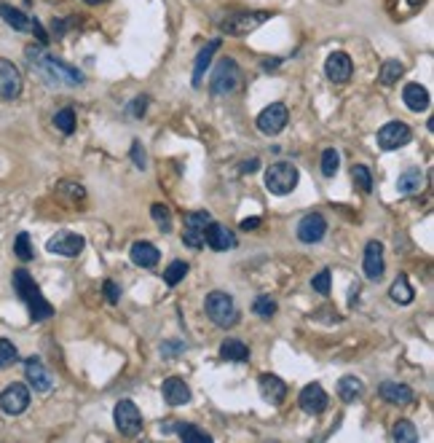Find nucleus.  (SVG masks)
<instances>
[{"instance_id":"obj_1","label":"nucleus","mask_w":434,"mask_h":443,"mask_svg":"<svg viewBox=\"0 0 434 443\" xmlns=\"http://www.w3.org/2000/svg\"><path fill=\"white\" fill-rule=\"evenodd\" d=\"M25 54H27L30 67L46 84H51V86H70V89L84 84L81 70H75L73 64H67L62 60H57V57H51V54H46L40 46H27Z\"/></svg>"},{"instance_id":"obj_2","label":"nucleus","mask_w":434,"mask_h":443,"mask_svg":"<svg viewBox=\"0 0 434 443\" xmlns=\"http://www.w3.org/2000/svg\"><path fill=\"white\" fill-rule=\"evenodd\" d=\"M14 290H16V296L22 298V304L27 307V312H30V317L35 322L54 317V307L43 298V293H40V287L35 285L30 272H25V269H16V272H14Z\"/></svg>"},{"instance_id":"obj_3","label":"nucleus","mask_w":434,"mask_h":443,"mask_svg":"<svg viewBox=\"0 0 434 443\" xmlns=\"http://www.w3.org/2000/svg\"><path fill=\"white\" fill-rule=\"evenodd\" d=\"M204 309L207 317L215 322L217 328H233L239 322V309H236V301L231 293L225 290H212L204 301Z\"/></svg>"},{"instance_id":"obj_4","label":"nucleus","mask_w":434,"mask_h":443,"mask_svg":"<svg viewBox=\"0 0 434 443\" xmlns=\"http://www.w3.org/2000/svg\"><path fill=\"white\" fill-rule=\"evenodd\" d=\"M239 86H242V70H239V64L233 62L231 57L220 60V64H217L215 73H212V81H209V92L215 97H228L233 95Z\"/></svg>"},{"instance_id":"obj_5","label":"nucleus","mask_w":434,"mask_h":443,"mask_svg":"<svg viewBox=\"0 0 434 443\" xmlns=\"http://www.w3.org/2000/svg\"><path fill=\"white\" fill-rule=\"evenodd\" d=\"M298 186V167L290 161H277L266 169V189L277 196H284Z\"/></svg>"},{"instance_id":"obj_6","label":"nucleus","mask_w":434,"mask_h":443,"mask_svg":"<svg viewBox=\"0 0 434 443\" xmlns=\"http://www.w3.org/2000/svg\"><path fill=\"white\" fill-rule=\"evenodd\" d=\"M268 19H271L268 11H242V14H231L228 19H222L220 30L228 32V35H249L260 25H266Z\"/></svg>"},{"instance_id":"obj_7","label":"nucleus","mask_w":434,"mask_h":443,"mask_svg":"<svg viewBox=\"0 0 434 443\" xmlns=\"http://www.w3.org/2000/svg\"><path fill=\"white\" fill-rule=\"evenodd\" d=\"M287 121H290V110H287V105L284 102H271L268 108H263L260 110V116H257V129L263 132V134H268V137H274V134H279L281 129L287 127Z\"/></svg>"},{"instance_id":"obj_8","label":"nucleus","mask_w":434,"mask_h":443,"mask_svg":"<svg viewBox=\"0 0 434 443\" xmlns=\"http://www.w3.org/2000/svg\"><path fill=\"white\" fill-rule=\"evenodd\" d=\"M113 416H116V427H118L121 435L134 438V435L142 430V414L137 409V403H131V400H121V403L116 406Z\"/></svg>"},{"instance_id":"obj_9","label":"nucleus","mask_w":434,"mask_h":443,"mask_svg":"<svg viewBox=\"0 0 434 443\" xmlns=\"http://www.w3.org/2000/svg\"><path fill=\"white\" fill-rule=\"evenodd\" d=\"M410 137H413V132H410V127L405 121H389V124H383V127L378 129V148L397 151V148H403V145L410 143Z\"/></svg>"},{"instance_id":"obj_10","label":"nucleus","mask_w":434,"mask_h":443,"mask_svg":"<svg viewBox=\"0 0 434 443\" xmlns=\"http://www.w3.org/2000/svg\"><path fill=\"white\" fill-rule=\"evenodd\" d=\"M212 223V215L207 210H196V213H188L186 215V231H183V242L188 248L199 250L204 248V228Z\"/></svg>"},{"instance_id":"obj_11","label":"nucleus","mask_w":434,"mask_h":443,"mask_svg":"<svg viewBox=\"0 0 434 443\" xmlns=\"http://www.w3.org/2000/svg\"><path fill=\"white\" fill-rule=\"evenodd\" d=\"M84 248H86V239H84L81 234H73V231H60V234H54V237L49 239V245H46L49 253L62 255V258H75V255L84 253Z\"/></svg>"},{"instance_id":"obj_12","label":"nucleus","mask_w":434,"mask_h":443,"mask_svg":"<svg viewBox=\"0 0 434 443\" xmlns=\"http://www.w3.org/2000/svg\"><path fill=\"white\" fill-rule=\"evenodd\" d=\"M30 406V390L25 384H11L0 392V409L8 414V416H19V414L27 411Z\"/></svg>"},{"instance_id":"obj_13","label":"nucleus","mask_w":434,"mask_h":443,"mask_svg":"<svg viewBox=\"0 0 434 443\" xmlns=\"http://www.w3.org/2000/svg\"><path fill=\"white\" fill-rule=\"evenodd\" d=\"M324 234H327V221H324L322 213H309L303 221L298 223V239H301L303 245H316V242H322Z\"/></svg>"},{"instance_id":"obj_14","label":"nucleus","mask_w":434,"mask_h":443,"mask_svg":"<svg viewBox=\"0 0 434 443\" xmlns=\"http://www.w3.org/2000/svg\"><path fill=\"white\" fill-rule=\"evenodd\" d=\"M354 73V62L346 51H333L327 60H324V75L333 81V84H346Z\"/></svg>"},{"instance_id":"obj_15","label":"nucleus","mask_w":434,"mask_h":443,"mask_svg":"<svg viewBox=\"0 0 434 443\" xmlns=\"http://www.w3.org/2000/svg\"><path fill=\"white\" fill-rule=\"evenodd\" d=\"M22 95V73L19 67L8 60H0V97L16 99Z\"/></svg>"},{"instance_id":"obj_16","label":"nucleus","mask_w":434,"mask_h":443,"mask_svg":"<svg viewBox=\"0 0 434 443\" xmlns=\"http://www.w3.org/2000/svg\"><path fill=\"white\" fill-rule=\"evenodd\" d=\"M298 403H301V409L306 414H322L327 409V392H324V387L322 384H309V387H303L301 390V395H298Z\"/></svg>"},{"instance_id":"obj_17","label":"nucleus","mask_w":434,"mask_h":443,"mask_svg":"<svg viewBox=\"0 0 434 443\" xmlns=\"http://www.w3.org/2000/svg\"><path fill=\"white\" fill-rule=\"evenodd\" d=\"M204 245H209L212 250L222 253V250L236 248V237H233L231 228H225V226H220V223L212 221L207 228H204Z\"/></svg>"},{"instance_id":"obj_18","label":"nucleus","mask_w":434,"mask_h":443,"mask_svg":"<svg viewBox=\"0 0 434 443\" xmlns=\"http://www.w3.org/2000/svg\"><path fill=\"white\" fill-rule=\"evenodd\" d=\"M25 376H27V381H30V387L35 392H49L54 387L51 374L46 371V366L40 363V357H27L25 360Z\"/></svg>"},{"instance_id":"obj_19","label":"nucleus","mask_w":434,"mask_h":443,"mask_svg":"<svg viewBox=\"0 0 434 443\" xmlns=\"http://www.w3.org/2000/svg\"><path fill=\"white\" fill-rule=\"evenodd\" d=\"M362 269H365V277L372 280V283L383 277V245H381L378 239H370V242H368Z\"/></svg>"},{"instance_id":"obj_20","label":"nucleus","mask_w":434,"mask_h":443,"mask_svg":"<svg viewBox=\"0 0 434 443\" xmlns=\"http://www.w3.org/2000/svg\"><path fill=\"white\" fill-rule=\"evenodd\" d=\"M381 398L386 400V403H392V406H410L413 403V390L407 387V384H403V381H383L381 384Z\"/></svg>"},{"instance_id":"obj_21","label":"nucleus","mask_w":434,"mask_h":443,"mask_svg":"<svg viewBox=\"0 0 434 443\" xmlns=\"http://www.w3.org/2000/svg\"><path fill=\"white\" fill-rule=\"evenodd\" d=\"M161 392H164V400H166L169 406H186L188 400H190V390H188V384L180 379V376L164 379Z\"/></svg>"},{"instance_id":"obj_22","label":"nucleus","mask_w":434,"mask_h":443,"mask_svg":"<svg viewBox=\"0 0 434 443\" xmlns=\"http://www.w3.org/2000/svg\"><path fill=\"white\" fill-rule=\"evenodd\" d=\"M129 255H131V263L140 266V269H153L155 263L161 261L158 248L151 245V242H145V239H142V242H134L131 250H129Z\"/></svg>"},{"instance_id":"obj_23","label":"nucleus","mask_w":434,"mask_h":443,"mask_svg":"<svg viewBox=\"0 0 434 443\" xmlns=\"http://www.w3.org/2000/svg\"><path fill=\"white\" fill-rule=\"evenodd\" d=\"M220 38L215 40H209L201 51H199V57H196V64H193V86H201V81H204V75H207V67L212 64V57L217 54V49H220Z\"/></svg>"},{"instance_id":"obj_24","label":"nucleus","mask_w":434,"mask_h":443,"mask_svg":"<svg viewBox=\"0 0 434 443\" xmlns=\"http://www.w3.org/2000/svg\"><path fill=\"white\" fill-rule=\"evenodd\" d=\"M424 5H426V0H386V11L394 22H405V19L416 16Z\"/></svg>"},{"instance_id":"obj_25","label":"nucleus","mask_w":434,"mask_h":443,"mask_svg":"<svg viewBox=\"0 0 434 443\" xmlns=\"http://www.w3.org/2000/svg\"><path fill=\"white\" fill-rule=\"evenodd\" d=\"M257 387H260V395H263L268 403H281L284 395H287V384H284L279 376H274V374H263L260 381H257Z\"/></svg>"},{"instance_id":"obj_26","label":"nucleus","mask_w":434,"mask_h":443,"mask_svg":"<svg viewBox=\"0 0 434 443\" xmlns=\"http://www.w3.org/2000/svg\"><path fill=\"white\" fill-rule=\"evenodd\" d=\"M403 99H405V105L413 110V113H421V110H426L429 108V92L421 86V84H407L403 89Z\"/></svg>"},{"instance_id":"obj_27","label":"nucleus","mask_w":434,"mask_h":443,"mask_svg":"<svg viewBox=\"0 0 434 443\" xmlns=\"http://www.w3.org/2000/svg\"><path fill=\"white\" fill-rule=\"evenodd\" d=\"M424 183H426L424 172H421L418 167H410V169H405L403 175H400V180H397V191L405 193V196H410V193H418V191L424 189Z\"/></svg>"},{"instance_id":"obj_28","label":"nucleus","mask_w":434,"mask_h":443,"mask_svg":"<svg viewBox=\"0 0 434 443\" xmlns=\"http://www.w3.org/2000/svg\"><path fill=\"white\" fill-rule=\"evenodd\" d=\"M220 357L228 360V363H244L249 357V347L242 339H228L220 344Z\"/></svg>"},{"instance_id":"obj_29","label":"nucleus","mask_w":434,"mask_h":443,"mask_svg":"<svg viewBox=\"0 0 434 443\" xmlns=\"http://www.w3.org/2000/svg\"><path fill=\"white\" fill-rule=\"evenodd\" d=\"M166 430H175L183 441H196V443H212V435L209 433H204V430H199L196 424H188V422H175V424H169Z\"/></svg>"},{"instance_id":"obj_30","label":"nucleus","mask_w":434,"mask_h":443,"mask_svg":"<svg viewBox=\"0 0 434 443\" xmlns=\"http://www.w3.org/2000/svg\"><path fill=\"white\" fill-rule=\"evenodd\" d=\"M0 16H3V22L8 25V27H14V30L25 32L30 30V16L27 14H22L19 8H14V5H0Z\"/></svg>"},{"instance_id":"obj_31","label":"nucleus","mask_w":434,"mask_h":443,"mask_svg":"<svg viewBox=\"0 0 434 443\" xmlns=\"http://www.w3.org/2000/svg\"><path fill=\"white\" fill-rule=\"evenodd\" d=\"M362 392H365V384H362V379H357V376H343L338 381V395H341V400H346V403H357V398H362Z\"/></svg>"},{"instance_id":"obj_32","label":"nucleus","mask_w":434,"mask_h":443,"mask_svg":"<svg viewBox=\"0 0 434 443\" xmlns=\"http://www.w3.org/2000/svg\"><path fill=\"white\" fill-rule=\"evenodd\" d=\"M403 73H405V64L400 60H386V62L381 64V70H378V81L383 86H394L403 78Z\"/></svg>"},{"instance_id":"obj_33","label":"nucleus","mask_w":434,"mask_h":443,"mask_svg":"<svg viewBox=\"0 0 434 443\" xmlns=\"http://www.w3.org/2000/svg\"><path fill=\"white\" fill-rule=\"evenodd\" d=\"M389 296H392V301L394 304H403V307H407L410 301H413V287H410V283H407V277H397L394 283H392V287H389Z\"/></svg>"},{"instance_id":"obj_34","label":"nucleus","mask_w":434,"mask_h":443,"mask_svg":"<svg viewBox=\"0 0 434 443\" xmlns=\"http://www.w3.org/2000/svg\"><path fill=\"white\" fill-rule=\"evenodd\" d=\"M392 438L400 443H416L418 441V433H416V424L410 419H400L394 422V430H392Z\"/></svg>"},{"instance_id":"obj_35","label":"nucleus","mask_w":434,"mask_h":443,"mask_svg":"<svg viewBox=\"0 0 434 443\" xmlns=\"http://www.w3.org/2000/svg\"><path fill=\"white\" fill-rule=\"evenodd\" d=\"M186 274H188L186 261H172V263L166 266V272H164V283H166L169 287H175L186 280Z\"/></svg>"},{"instance_id":"obj_36","label":"nucleus","mask_w":434,"mask_h":443,"mask_svg":"<svg viewBox=\"0 0 434 443\" xmlns=\"http://www.w3.org/2000/svg\"><path fill=\"white\" fill-rule=\"evenodd\" d=\"M252 312L257 317H263V320H271L277 315V301L271 296H257L255 304H252Z\"/></svg>"},{"instance_id":"obj_37","label":"nucleus","mask_w":434,"mask_h":443,"mask_svg":"<svg viewBox=\"0 0 434 443\" xmlns=\"http://www.w3.org/2000/svg\"><path fill=\"white\" fill-rule=\"evenodd\" d=\"M151 215H153L155 226H158L164 234L172 231V210H169L166 204H153V207H151Z\"/></svg>"},{"instance_id":"obj_38","label":"nucleus","mask_w":434,"mask_h":443,"mask_svg":"<svg viewBox=\"0 0 434 443\" xmlns=\"http://www.w3.org/2000/svg\"><path fill=\"white\" fill-rule=\"evenodd\" d=\"M54 127L60 129L62 134H73L75 132V110L73 108H64L54 116Z\"/></svg>"},{"instance_id":"obj_39","label":"nucleus","mask_w":434,"mask_h":443,"mask_svg":"<svg viewBox=\"0 0 434 443\" xmlns=\"http://www.w3.org/2000/svg\"><path fill=\"white\" fill-rule=\"evenodd\" d=\"M338 167H341L338 151H335V148H327V151L322 154V175H324V178H333V175L338 172Z\"/></svg>"},{"instance_id":"obj_40","label":"nucleus","mask_w":434,"mask_h":443,"mask_svg":"<svg viewBox=\"0 0 434 443\" xmlns=\"http://www.w3.org/2000/svg\"><path fill=\"white\" fill-rule=\"evenodd\" d=\"M16 360H19L16 347H14L8 339H0V371H3V368H11Z\"/></svg>"},{"instance_id":"obj_41","label":"nucleus","mask_w":434,"mask_h":443,"mask_svg":"<svg viewBox=\"0 0 434 443\" xmlns=\"http://www.w3.org/2000/svg\"><path fill=\"white\" fill-rule=\"evenodd\" d=\"M14 253L19 261H32V242H30V234L27 231H22L19 237H16V242H14Z\"/></svg>"},{"instance_id":"obj_42","label":"nucleus","mask_w":434,"mask_h":443,"mask_svg":"<svg viewBox=\"0 0 434 443\" xmlns=\"http://www.w3.org/2000/svg\"><path fill=\"white\" fill-rule=\"evenodd\" d=\"M351 175H354V183H357V189H362L365 193H370V191H372V175H370V169H368L365 164H357Z\"/></svg>"},{"instance_id":"obj_43","label":"nucleus","mask_w":434,"mask_h":443,"mask_svg":"<svg viewBox=\"0 0 434 443\" xmlns=\"http://www.w3.org/2000/svg\"><path fill=\"white\" fill-rule=\"evenodd\" d=\"M60 193L70 199V204H81V202L86 199V191H84V186H78V183H62V186H60Z\"/></svg>"},{"instance_id":"obj_44","label":"nucleus","mask_w":434,"mask_h":443,"mask_svg":"<svg viewBox=\"0 0 434 443\" xmlns=\"http://www.w3.org/2000/svg\"><path fill=\"white\" fill-rule=\"evenodd\" d=\"M330 280H333V272H330V269H322V272L311 280V287H314L319 296H327V293H330Z\"/></svg>"},{"instance_id":"obj_45","label":"nucleus","mask_w":434,"mask_h":443,"mask_svg":"<svg viewBox=\"0 0 434 443\" xmlns=\"http://www.w3.org/2000/svg\"><path fill=\"white\" fill-rule=\"evenodd\" d=\"M148 102H151V99H148L145 95L134 97V99H131V105H129V113H131L134 119H142V116H145V110H148Z\"/></svg>"},{"instance_id":"obj_46","label":"nucleus","mask_w":434,"mask_h":443,"mask_svg":"<svg viewBox=\"0 0 434 443\" xmlns=\"http://www.w3.org/2000/svg\"><path fill=\"white\" fill-rule=\"evenodd\" d=\"M131 158H134V164H137L140 169H145V167H148V156H145V151H142L140 140H134V143H131Z\"/></svg>"},{"instance_id":"obj_47","label":"nucleus","mask_w":434,"mask_h":443,"mask_svg":"<svg viewBox=\"0 0 434 443\" xmlns=\"http://www.w3.org/2000/svg\"><path fill=\"white\" fill-rule=\"evenodd\" d=\"M105 296H107V301H110V304H118V298H121V287L116 285L113 280H105Z\"/></svg>"},{"instance_id":"obj_48","label":"nucleus","mask_w":434,"mask_h":443,"mask_svg":"<svg viewBox=\"0 0 434 443\" xmlns=\"http://www.w3.org/2000/svg\"><path fill=\"white\" fill-rule=\"evenodd\" d=\"M30 30L35 32V38L40 40V46H46V43H49V35H46V30L40 27V22H38V19H30Z\"/></svg>"},{"instance_id":"obj_49","label":"nucleus","mask_w":434,"mask_h":443,"mask_svg":"<svg viewBox=\"0 0 434 443\" xmlns=\"http://www.w3.org/2000/svg\"><path fill=\"white\" fill-rule=\"evenodd\" d=\"M257 169H260V158H249V161L242 164V172H244V175H252V172H257Z\"/></svg>"},{"instance_id":"obj_50","label":"nucleus","mask_w":434,"mask_h":443,"mask_svg":"<svg viewBox=\"0 0 434 443\" xmlns=\"http://www.w3.org/2000/svg\"><path fill=\"white\" fill-rule=\"evenodd\" d=\"M263 221L260 218H247V221H242V231H252V228H260Z\"/></svg>"},{"instance_id":"obj_51","label":"nucleus","mask_w":434,"mask_h":443,"mask_svg":"<svg viewBox=\"0 0 434 443\" xmlns=\"http://www.w3.org/2000/svg\"><path fill=\"white\" fill-rule=\"evenodd\" d=\"M177 349H183L180 344H166V347H161V352L164 355H172V352H177Z\"/></svg>"},{"instance_id":"obj_52","label":"nucleus","mask_w":434,"mask_h":443,"mask_svg":"<svg viewBox=\"0 0 434 443\" xmlns=\"http://www.w3.org/2000/svg\"><path fill=\"white\" fill-rule=\"evenodd\" d=\"M84 3H89V5H99V3H105V0H84Z\"/></svg>"}]
</instances>
